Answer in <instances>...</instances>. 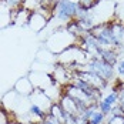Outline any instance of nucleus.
<instances>
[{"mask_svg":"<svg viewBox=\"0 0 124 124\" xmlns=\"http://www.w3.org/2000/svg\"><path fill=\"white\" fill-rule=\"evenodd\" d=\"M59 103H60V106L63 107V110L67 113V114H73V116H78V117H80L78 106H77V103H76L70 96L63 94L62 97H60V100H59Z\"/></svg>","mask_w":124,"mask_h":124,"instance_id":"nucleus-6","label":"nucleus"},{"mask_svg":"<svg viewBox=\"0 0 124 124\" xmlns=\"http://www.w3.org/2000/svg\"><path fill=\"white\" fill-rule=\"evenodd\" d=\"M40 124H63V123L60 121V120H57L56 117H53L51 114L47 113V114H46V117L40 121Z\"/></svg>","mask_w":124,"mask_h":124,"instance_id":"nucleus-14","label":"nucleus"},{"mask_svg":"<svg viewBox=\"0 0 124 124\" xmlns=\"http://www.w3.org/2000/svg\"><path fill=\"white\" fill-rule=\"evenodd\" d=\"M97 106H99V110L103 113L104 116H110V113H111V108H113L110 104H107L104 100L101 99L100 101H97Z\"/></svg>","mask_w":124,"mask_h":124,"instance_id":"nucleus-13","label":"nucleus"},{"mask_svg":"<svg viewBox=\"0 0 124 124\" xmlns=\"http://www.w3.org/2000/svg\"><path fill=\"white\" fill-rule=\"evenodd\" d=\"M120 106H121V108H123V111H124V101H121V103H118Z\"/></svg>","mask_w":124,"mask_h":124,"instance_id":"nucleus-18","label":"nucleus"},{"mask_svg":"<svg viewBox=\"0 0 124 124\" xmlns=\"http://www.w3.org/2000/svg\"><path fill=\"white\" fill-rule=\"evenodd\" d=\"M110 116H113V117H124V111H123V108H121V106H120V104L114 106L111 108Z\"/></svg>","mask_w":124,"mask_h":124,"instance_id":"nucleus-15","label":"nucleus"},{"mask_svg":"<svg viewBox=\"0 0 124 124\" xmlns=\"http://www.w3.org/2000/svg\"><path fill=\"white\" fill-rule=\"evenodd\" d=\"M14 90H16L20 96H23V97H30L36 88L33 86V83L30 81V78H29V77H24V78H20V80L16 83Z\"/></svg>","mask_w":124,"mask_h":124,"instance_id":"nucleus-5","label":"nucleus"},{"mask_svg":"<svg viewBox=\"0 0 124 124\" xmlns=\"http://www.w3.org/2000/svg\"><path fill=\"white\" fill-rule=\"evenodd\" d=\"M103 100H104L107 104H110L111 107H114V106H117V104H118V93L111 91V93H108L106 97H103Z\"/></svg>","mask_w":124,"mask_h":124,"instance_id":"nucleus-12","label":"nucleus"},{"mask_svg":"<svg viewBox=\"0 0 124 124\" xmlns=\"http://www.w3.org/2000/svg\"><path fill=\"white\" fill-rule=\"evenodd\" d=\"M106 124H124V117H113V116H107Z\"/></svg>","mask_w":124,"mask_h":124,"instance_id":"nucleus-16","label":"nucleus"},{"mask_svg":"<svg viewBox=\"0 0 124 124\" xmlns=\"http://www.w3.org/2000/svg\"><path fill=\"white\" fill-rule=\"evenodd\" d=\"M96 56L100 57L104 63L113 66V67H116L117 63H118V51L116 49H104V47H100Z\"/></svg>","mask_w":124,"mask_h":124,"instance_id":"nucleus-4","label":"nucleus"},{"mask_svg":"<svg viewBox=\"0 0 124 124\" xmlns=\"http://www.w3.org/2000/svg\"><path fill=\"white\" fill-rule=\"evenodd\" d=\"M13 24V12L4 1H0V29Z\"/></svg>","mask_w":124,"mask_h":124,"instance_id":"nucleus-7","label":"nucleus"},{"mask_svg":"<svg viewBox=\"0 0 124 124\" xmlns=\"http://www.w3.org/2000/svg\"><path fill=\"white\" fill-rule=\"evenodd\" d=\"M106 120H107V116H104L100 110H97L91 116V118L88 120V123L90 124H106Z\"/></svg>","mask_w":124,"mask_h":124,"instance_id":"nucleus-11","label":"nucleus"},{"mask_svg":"<svg viewBox=\"0 0 124 124\" xmlns=\"http://www.w3.org/2000/svg\"><path fill=\"white\" fill-rule=\"evenodd\" d=\"M116 70H117V73H118V76H124V59H121V60H118V63H117V66H116Z\"/></svg>","mask_w":124,"mask_h":124,"instance_id":"nucleus-17","label":"nucleus"},{"mask_svg":"<svg viewBox=\"0 0 124 124\" xmlns=\"http://www.w3.org/2000/svg\"><path fill=\"white\" fill-rule=\"evenodd\" d=\"M78 3L77 0H57L53 7V16L63 23H69L74 20L78 12Z\"/></svg>","mask_w":124,"mask_h":124,"instance_id":"nucleus-2","label":"nucleus"},{"mask_svg":"<svg viewBox=\"0 0 124 124\" xmlns=\"http://www.w3.org/2000/svg\"><path fill=\"white\" fill-rule=\"evenodd\" d=\"M80 124H90V123H88V121H86V123H80Z\"/></svg>","mask_w":124,"mask_h":124,"instance_id":"nucleus-19","label":"nucleus"},{"mask_svg":"<svg viewBox=\"0 0 124 124\" xmlns=\"http://www.w3.org/2000/svg\"><path fill=\"white\" fill-rule=\"evenodd\" d=\"M19 124H22V123H19Z\"/></svg>","mask_w":124,"mask_h":124,"instance_id":"nucleus-21","label":"nucleus"},{"mask_svg":"<svg viewBox=\"0 0 124 124\" xmlns=\"http://www.w3.org/2000/svg\"><path fill=\"white\" fill-rule=\"evenodd\" d=\"M49 114H51L53 117H56L57 120H60L62 123L64 121V117H66V111L63 110V107L60 106L59 101H54L51 104V107H50V110H49Z\"/></svg>","mask_w":124,"mask_h":124,"instance_id":"nucleus-8","label":"nucleus"},{"mask_svg":"<svg viewBox=\"0 0 124 124\" xmlns=\"http://www.w3.org/2000/svg\"><path fill=\"white\" fill-rule=\"evenodd\" d=\"M100 1H101V0H77L78 7H80V9H83V10H86V12L93 10V9L99 4Z\"/></svg>","mask_w":124,"mask_h":124,"instance_id":"nucleus-10","label":"nucleus"},{"mask_svg":"<svg viewBox=\"0 0 124 124\" xmlns=\"http://www.w3.org/2000/svg\"><path fill=\"white\" fill-rule=\"evenodd\" d=\"M80 69H86V70H91V71H94V73H97L100 77H103L106 81H114V67L110 66V64H107V63H104L100 57L97 56H91L90 59H88V62L87 64L84 66H81Z\"/></svg>","mask_w":124,"mask_h":124,"instance_id":"nucleus-3","label":"nucleus"},{"mask_svg":"<svg viewBox=\"0 0 124 124\" xmlns=\"http://www.w3.org/2000/svg\"><path fill=\"white\" fill-rule=\"evenodd\" d=\"M29 113L33 116V117H36L39 121H41L44 117H46V114L47 113L44 111L40 106H37V104H34V103H30V107H29Z\"/></svg>","mask_w":124,"mask_h":124,"instance_id":"nucleus-9","label":"nucleus"},{"mask_svg":"<svg viewBox=\"0 0 124 124\" xmlns=\"http://www.w3.org/2000/svg\"><path fill=\"white\" fill-rule=\"evenodd\" d=\"M36 124H40V123H36Z\"/></svg>","mask_w":124,"mask_h":124,"instance_id":"nucleus-20","label":"nucleus"},{"mask_svg":"<svg viewBox=\"0 0 124 124\" xmlns=\"http://www.w3.org/2000/svg\"><path fill=\"white\" fill-rule=\"evenodd\" d=\"M77 41H78L77 36L69 33L66 29H63V30H59V31H54L51 36L47 37V40H46V49L50 50L53 54L59 56V54H62L63 51L70 49L71 46H77Z\"/></svg>","mask_w":124,"mask_h":124,"instance_id":"nucleus-1","label":"nucleus"}]
</instances>
